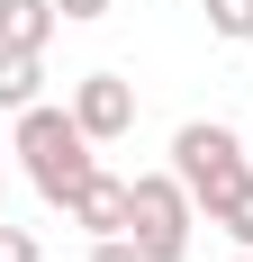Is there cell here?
I'll return each mask as SVG.
<instances>
[{"label":"cell","mask_w":253,"mask_h":262,"mask_svg":"<svg viewBox=\"0 0 253 262\" xmlns=\"http://www.w3.org/2000/svg\"><path fill=\"white\" fill-rule=\"evenodd\" d=\"M9 154H18V172L36 181L46 208H73V190L100 172V163H91V127H81L73 108H54V100H36V108L9 118Z\"/></svg>","instance_id":"6da1fadb"},{"label":"cell","mask_w":253,"mask_h":262,"mask_svg":"<svg viewBox=\"0 0 253 262\" xmlns=\"http://www.w3.org/2000/svg\"><path fill=\"white\" fill-rule=\"evenodd\" d=\"M172 172L190 181L199 217L217 226V217L253 190V145H244L235 127H217V118H190V127H172Z\"/></svg>","instance_id":"7a4b0ae2"},{"label":"cell","mask_w":253,"mask_h":262,"mask_svg":"<svg viewBox=\"0 0 253 262\" xmlns=\"http://www.w3.org/2000/svg\"><path fill=\"white\" fill-rule=\"evenodd\" d=\"M190 226H199V199L172 163L126 181V235L145 244V262H190Z\"/></svg>","instance_id":"3957f363"},{"label":"cell","mask_w":253,"mask_h":262,"mask_svg":"<svg viewBox=\"0 0 253 262\" xmlns=\"http://www.w3.org/2000/svg\"><path fill=\"white\" fill-rule=\"evenodd\" d=\"M64 108L91 127V145H118V136H136V81H126V73H81Z\"/></svg>","instance_id":"277c9868"},{"label":"cell","mask_w":253,"mask_h":262,"mask_svg":"<svg viewBox=\"0 0 253 262\" xmlns=\"http://www.w3.org/2000/svg\"><path fill=\"white\" fill-rule=\"evenodd\" d=\"M64 217H73L81 235H126V181H118V172H91Z\"/></svg>","instance_id":"5b68a950"},{"label":"cell","mask_w":253,"mask_h":262,"mask_svg":"<svg viewBox=\"0 0 253 262\" xmlns=\"http://www.w3.org/2000/svg\"><path fill=\"white\" fill-rule=\"evenodd\" d=\"M36 100H46V54L36 46H0V118H18Z\"/></svg>","instance_id":"8992f818"},{"label":"cell","mask_w":253,"mask_h":262,"mask_svg":"<svg viewBox=\"0 0 253 262\" xmlns=\"http://www.w3.org/2000/svg\"><path fill=\"white\" fill-rule=\"evenodd\" d=\"M54 27H64L54 0H0V46H36V54H46Z\"/></svg>","instance_id":"52a82bcc"},{"label":"cell","mask_w":253,"mask_h":262,"mask_svg":"<svg viewBox=\"0 0 253 262\" xmlns=\"http://www.w3.org/2000/svg\"><path fill=\"white\" fill-rule=\"evenodd\" d=\"M208 9V36H226V46H253V0H199Z\"/></svg>","instance_id":"ba28073f"},{"label":"cell","mask_w":253,"mask_h":262,"mask_svg":"<svg viewBox=\"0 0 253 262\" xmlns=\"http://www.w3.org/2000/svg\"><path fill=\"white\" fill-rule=\"evenodd\" d=\"M36 253H46V244L27 235V226H9V217H0V262H36Z\"/></svg>","instance_id":"9c48e42d"},{"label":"cell","mask_w":253,"mask_h":262,"mask_svg":"<svg viewBox=\"0 0 253 262\" xmlns=\"http://www.w3.org/2000/svg\"><path fill=\"white\" fill-rule=\"evenodd\" d=\"M217 226H226V235H235V253H253V190H244V199H235L226 217H217Z\"/></svg>","instance_id":"30bf717a"},{"label":"cell","mask_w":253,"mask_h":262,"mask_svg":"<svg viewBox=\"0 0 253 262\" xmlns=\"http://www.w3.org/2000/svg\"><path fill=\"white\" fill-rule=\"evenodd\" d=\"M91 262H145V244L136 235H91Z\"/></svg>","instance_id":"8fae6325"},{"label":"cell","mask_w":253,"mask_h":262,"mask_svg":"<svg viewBox=\"0 0 253 262\" xmlns=\"http://www.w3.org/2000/svg\"><path fill=\"white\" fill-rule=\"evenodd\" d=\"M54 9H64V27H91V18H109L118 0H54Z\"/></svg>","instance_id":"7c38bea8"},{"label":"cell","mask_w":253,"mask_h":262,"mask_svg":"<svg viewBox=\"0 0 253 262\" xmlns=\"http://www.w3.org/2000/svg\"><path fill=\"white\" fill-rule=\"evenodd\" d=\"M0 199H9V172H0Z\"/></svg>","instance_id":"4fadbf2b"},{"label":"cell","mask_w":253,"mask_h":262,"mask_svg":"<svg viewBox=\"0 0 253 262\" xmlns=\"http://www.w3.org/2000/svg\"><path fill=\"white\" fill-rule=\"evenodd\" d=\"M244 145H253V127H244Z\"/></svg>","instance_id":"5bb4252c"},{"label":"cell","mask_w":253,"mask_h":262,"mask_svg":"<svg viewBox=\"0 0 253 262\" xmlns=\"http://www.w3.org/2000/svg\"><path fill=\"white\" fill-rule=\"evenodd\" d=\"M235 262H253V253H235Z\"/></svg>","instance_id":"9a60e30c"}]
</instances>
